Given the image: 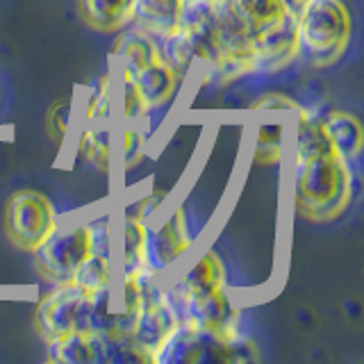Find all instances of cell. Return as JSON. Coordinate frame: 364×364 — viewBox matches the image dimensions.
Returning a JSON list of instances; mask_svg holds the SVG:
<instances>
[{
  "instance_id": "cell-1",
  "label": "cell",
  "mask_w": 364,
  "mask_h": 364,
  "mask_svg": "<svg viewBox=\"0 0 364 364\" xmlns=\"http://www.w3.org/2000/svg\"><path fill=\"white\" fill-rule=\"evenodd\" d=\"M294 210L310 223H333L350 208L355 178L339 155L294 157L291 166Z\"/></svg>"
},
{
  "instance_id": "cell-2",
  "label": "cell",
  "mask_w": 364,
  "mask_h": 364,
  "mask_svg": "<svg viewBox=\"0 0 364 364\" xmlns=\"http://www.w3.org/2000/svg\"><path fill=\"white\" fill-rule=\"evenodd\" d=\"M257 360H262L257 341L242 330L214 335L182 321L155 353V364H248Z\"/></svg>"
},
{
  "instance_id": "cell-3",
  "label": "cell",
  "mask_w": 364,
  "mask_h": 364,
  "mask_svg": "<svg viewBox=\"0 0 364 364\" xmlns=\"http://www.w3.org/2000/svg\"><path fill=\"white\" fill-rule=\"evenodd\" d=\"M301 57L314 68H328L346 55L353 37V16L346 0H307L299 11Z\"/></svg>"
},
{
  "instance_id": "cell-4",
  "label": "cell",
  "mask_w": 364,
  "mask_h": 364,
  "mask_svg": "<svg viewBox=\"0 0 364 364\" xmlns=\"http://www.w3.org/2000/svg\"><path fill=\"white\" fill-rule=\"evenodd\" d=\"M168 303L173 305L182 323L200 328L205 333L214 335H232L239 333L242 321V305L225 287H216L210 291L189 294L178 278L166 282Z\"/></svg>"
},
{
  "instance_id": "cell-5",
  "label": "cell",
  "mask_w": 364,
  "mask_h": 364,
  "mask_svg": "<svg viewBox=\"0 0 364 364\" xmlns=\"http://www.w3.org/2000/svg\"><path fill=\"white\" fill-rule=\"evenodd\" d=\"M60 216L53 200L37 189H18L3 205V228L11 244L23 253H34L55 228Z\"/></svg>"
},
{
  "instance_id": "cell-6",
  "label": "cell",
  "mask_w": 364,
  "mask_h": 364,
  "mask_svg": "<svg viewBox=\"0 0 364 364\" xmlns=\"http://www.w3.org/2000/svg\"><path fill=\"white\" fill-rule=\"evenodd\" d=\"M94 248L91 221L60 223L55 232L34 250V271L46 284L73 280V273Z\"/></svg>"
},
{
  "instance_id": "cell-7",
  "label": "cell",
  "mask_w": 364,
  "mask_h": 364,
  "mask_svg": "<svg viewBox=\"0 0 364 364\" xmlns=\"http://www.w3.org/2000/svg\"><path fill=\"white\" fill-rule=\"evenodd\" d=\"M50 291L41 296L34 310V323L37 333L48 341L73 330H89V312H91V294L82 289L73 280L50 284Z\"/></svg>"
},
{
  "instance_id": "cell-8",
  "label": "cell",
  "mask_w": 364,
  "mask_h": 364,
  "mask_svg": "<svg viewBox=\"0 0 364 364\" xmlns=\"http://www.w3.org/2000/svg\"><path fill=\"white\" fill-rule=\"evenodd\" d=\"M193 246V235L189 228V216L185 205H176L164 219L148 223L146 235V267L164 276Z\"/></svg>"
},
{
  "instance_id": "cell-9",
  "label": "cell",
  "mask_w": 364,
  "mask_h": 364,
  "mask_svg": "<svg viewBox=\"0 0 364 364\" xmlns=\"http://www.w3.org/2000/svg\"><path fill=\"white\" fill-rule=\"evenodd\" d=\"M253 46L257 73L278 75L284 68L291 66L301 57V39H299V21L287 11L271 26L253 32L250 37Z\"/></svg>"
},
{
  "instance_id": "cell-10",
  "label": "cell",
  "mask_w": 364,
  "mask_h": 364,
  "mask_svg": "<svg viewBox=\"0 0 364 364\" xmlns=\"http://www.w3.org/2000/svg\"><path fill=\"white\" fill-rule=\"evenodd\" d=\"M191 41L196 64L205 71L219 60V26H216V0H182L180 26Z\"/></svg>"
},
{
  "instance_id": "cell-11",
  "label": "cell",
  "mask_w": 364,
  "mask_h": 364,
  "mask_svg": "<svg viewBox=\"0 0 364 364\" xmlns=\"http://www.w3.org/2000/svg\"><path fill=\"white\" fill-rule=\"evenodd\" d=\"M259 117L255 132H253V141H250V162L255 166L269 168V166H278L284 159V125L287 119L291 117L287 112H253Z\"/></svg>"
},
{
  "instance_id": "cell-12",
  "label": "cell",
  "mask_w": 364,
  "mask_h": 364,
  "mask_svg": "<svg viewBox=\"0 0 364 364\" xmlns=\"http://www.w3.org/2000/svg\"><path fill=\"white\" fill-rule=\"evenodd\" d=\"M155 60H159L157 39L148 37V34L134 28H125L119 32V39L114 43L112 53V73L134 75Z\"/></svg>"
},
{
  "instance_id": "cell-13",
  "label": "cell",
  "mask_w": 364,
  "mask_h": 364,
  "mask_svg": "<svg viewBox=\"0 0 364 364\" xmlns=\"http://www.w3.org/2000/svg\"><path fill=\"white\" fill-rule=\"evenodd\" d=\"M130 77L134 80V85L139 87L141 96L151 112L164 109L168 102L176 98L182 82H185V80H182L173 68L162 60V57L155 60L153 64L144 66L141 71H136Z\"/></svg>"
},
{
  "instance_id": "cell-14",
  "label": "cell",
  "mask_w": 364,
  "mask_h": 364,
  "mask_svg": "<svg viewBox=\"0 0 364 364\" xmlns=\"http://www.w3.org/2000/svg\"><path fill=\"white\" fill-rule=\"evenodd\" d=\"M182 0H134L130 28L153 39H162L180 26Z\"/></svg>"
},
{
  "instance_id": "cell-15",
  "label": "cell",
  "mask_w": 364,
  "mask_h": 364,
  "mask_svg": "<svg viewBox=\"0 0 364 364\" xmlns=\"http://www.w3.org/2000/svg\"><path fill=\"white\" fill-rule=\"evenodd\" d=\"M321 123L333 151L341 159H346L348 164L355 162L364 148L362 123L358 121L355 114H350L346 109H328L321 117Z\"/></svg>"
},
{
  "instance_id": "cell-16",
  "label": "cell",
  "mask_w": 364,
  "mask_h": 364,
  "mask_svg": "<svg viewBox=\"0 0 364 364\" xmlns=\"http://www.w3.org/2000/svg\"><path fill=\"white\" fill-rule=\"evenodd\" d=\"M134 0H77V14L87 28L100 34H119L130 28Z\"/></svg>"
},
{
  "instance_id": "cell-17",
  "label": "cell",
  "mask_w": 364,
  "mask_h": 364,
  "mask_svg": "<svg viewBox=\"0 0 364 364\" xmlns=\"http://www.w3.org/2000/svg\"><path fill=\"white\" fill-rule=\"evenodd\" d=\"M75 153L98 173H109L114 166V132L107 123H85L77 134Z\"/></svg>"
},
{
  "instance_id": "cell-18",
  "label": "cell",
  "mask_w": 364,
  "mask_h": 364,
  "mask_svg": "<svg viewBox=\"0 0 364 364\" xmlns=\"http://www.w3.org/2000/svg\"><path fill=\"white\" fill-rule=\"evenodd\" d=\"M48 362L57 364H100L98 339L89 330H73L46 341Z\"/></svg>"
},
{
  "instance_id": "cell-19",
  "label": "cell",
  "mask_w": 364,
  "mask_h": 364,
  "mask_svg": "<svg viewBox=\"0 0 364 364\" xmlns=\"http://www.w3.org/2000/svg\"><path fill=\"white\" fill-rule=\"evenodd\" d=\"M146 235L148 223L130 214L117 221V271H132L146 267Z\"/></svg>"
},
{
  "instance_id": "cell-20",
  "label": "cell",
  "mask_w": 364,
  "mask_h": 364,
  "mask_svg": "<svg viewBox=\"0 0 364 364\" xmlns=\"http://www.w3.org/2000/svg\"><path fill=\"white\" fill-rule=\"evenodd\" d=\"M176 278L182 282V287H185L189 294L210 291V289L225 287V284H228L225 264H223L221 255L216 253L214 248L203 250V253Z\"/></svg>"
},
{
  "instance_id": "cell-21",
  "label": "cell",
  "mask_w": 364,
  "mask_h": 364,
  "mask_svg": "<svg viewBox=\"0 0 364 364\" xmlns=\"http://www.w3.org/2000/svg\"><path fill=\"white\" fill-rule=\"evenodd\" d=\"M296 119V139H294V157H318L335 153L330 139L323 130V123L318 117L310 114V109L299 107L294 112ZM337 155V153H335Z\"/></svg>"
},
{
  "instance_id": "cell-22",
  "label": "cell",
  "mask_w": 364,
  "mask_h": 364,
  "mask_svg": "<svg viewBox=\"0 0 364 364\" xmlns=\"http://www.w3.org/2000/svg\"><path fill=\"white\" fill-rule=\"evenodd\" d=\"M100 364H155V358L130 335H96Z\"/></svg>"
},
{
  "instance_id": "cell-23",
  "label": "cell",
  "mask_w": 364,
  "mask_h": 364,
  "mask_svg": "<svg viewBox=\"0 0 364 364\" xmlns=\"http://www.w3.org/2000/svg\"><path fill=\"white\" fill-rule=\"evenodd\" d=\"M114 109H117L123 123H134V125L141 123L151 114L139 87L125 73H114Z\"/></svg>"
},
{
  "instance_id": "cell-24",
  "label": "cell",
  "mask_w": 364,
  "mask_h": 364,
  "mask_svg": "<svg viewBox=\"0 0 364 364\" xmlns=\"http://www.w3.org/2000/svg\"><path fill=\"white\" fill-rule=\"evenodd\" d=\"M117 273H119L117 257L91 250L82 264L77 267V271L73 273V282L80 284L82 289H87L89 294H94L96 289L105 287V284H109L114 278H117Z\"/></svg>"
},
{
  "instance_id": "cell-25",
  "label": "cell",
  "mask_w": 364,
  "mask_h": 364,
  "mask_svg": "<svg viewBox=\"0 0 364 364\" xmlns=\"http://www.w3.org/2000/svg\"><path fill=\"white\" fill-rule=\"evenodd\" d=\"M114 114H117L114 109V73H105L87 91L82 119L85 123H107Z\"/></svg>"
},
{
  "instance_id": "cell-26",
  "label": "cell",
  "mask_w": 364,
  "mask_h": 364,
  "mask_svg": "<svg viewBox=\"0 0 364 364\" xmlns=\"http://www.w3.org/2000/svg\"><path fill=\"white\" fill-rule=\"evenodd\" d=\"M157 46H159V57H162L182 80H187L189 73L193 71V66H196V57H193V48H191V41L187 39V34L178 28L173 32H168L166 37L157 39Z\"/></svg>"
},
{
  "instance_id": "cell-27",
  "label": "cell",
  "mask_w": 364,
  "mask_h": 364,
  "mask_svg": "<svg viewBox=\"0 0 364 364\" xmlns=\"http://www.w3.org/2000/svg\"><path fill=\"white\" fill-rule=\"evenodd\" d=\"M146 132L134 123H125L114 136V159L123 171H134L146 155Z\"/></svg>"
},
{
  "instance_id": "cell-28",
  "label": "cell",
  "mask_w": 364,
  "mask_h": 364,
  "mask_svg": "<svg viewBox=\"0 0 364 364\" xmlns=\"http://www.w3.org/2000/svg\"><path fill=\"white\" fill-rule=\"evenodd\" d=\"M232 3L248 23L250 34L271 26V23H276L287 14V7H284L282 0H232Z\"/></svg>"
},
{
  "instance_id": "cell-29",
  "label": "cell",
  "mask_w": 364,
  "mask_h": 364,
  "mask_svg": "<svg viewBox=\"0 0 364 364\" xmlns=\"http://www.w3.org/2000/svg\"><path fill=\"white\" fill-rule=\"evenodd\" d=\"M168 198V193L166 189H151L148 193H144L141 198H136L128 210H125V214H130V216H136V219H141L144 223H151L155 216L159 214V210H162V205L166 203Z\"/></svg>"
},
{
  "instance_id": "cell-30",
  "label": "cell",
  "mask_w": 364,
  "mask_h": 364,
  "mask_svg": "<svg viewBox=\"0 0 364 364\" xmlns=\"http://www.w3.org/2000/svg\"><path fill=\"white\" fill-rule=\"evenodd\" d=\"M71 117H73V100L71 98H62L57 100L55 105L50 107L48 112V130H50V136L62 144L68 134V128H71Z\"/></svg>"
},
{
  "instance_id": "cell-31",
  "label": "cell",
  "mask_w": 364,
  "mask_h": 364,
  "mask_svg": "<svg viewBox=\"0 0 364 364\" xmlns=\"http://www.w3.org/2000/svg\"><path fill=\"white\" fill-rule=\"evenodd\" d=\"M301 105H296V102L287 96L282 94H273V91H269V94L259 96L253 105H250V112H287V114H294L296 109H299Z\"/></svg>"
},
{
  "instance_id": "cell-32",
  "label": "cell",
  "mask_w": 364,
  "mask_h": 364,
  "mask_svg": "<svg viewBox=\"0 0 364 364\" xmlns=\"http://www.w3.org/2000/svg\"><path fill=\"white\" fill-rule=\"evenodd\" d=\"M284 7H287V11H291L294 16H299V11L307 5V0H282Z\"/></svg>"
}]
</instances>
